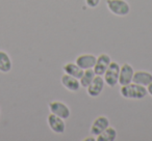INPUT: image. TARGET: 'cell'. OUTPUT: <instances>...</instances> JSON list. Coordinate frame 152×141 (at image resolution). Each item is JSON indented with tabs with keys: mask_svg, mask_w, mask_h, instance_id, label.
<instances>
[{
	"mask_svg": "<svg viewBox=\"0 0 152 141\" xmlns=\"http://www.w3.org/2000/svg\"><path fill=\"white\" fill-rule=\"evenodd\" d=\"M120 95L125 99L131 100H141L148 95L147 88L143 85L135 84L131 82L129 84L122 85L120 88Z\"/></svg>",
	"mask_w": 152,
	"mask_h": 141,
	"instance_id": "obj_1",
	"label": "cell"
},
{
	"mask_svg": "<svg viewBox=\"0 0 152 141\" xmlns=\"http://www.w3.org/2000/svg\"><path fill=\"white\" fill-rule=\"evenodd\" d=\"M107 9L115 16L125 17L130 13V5L126 0H106Z\"/></svg>",
	"mask_w": 152,
	"mask_h": 141,
	"instance_id": "obj_2",
	"label": "cell"
},
{
	"mask_svg": "<svg viewBox=\"0 0 152 141\" xmlns=\"http://www.w3.org/2000/svg\"><path fill=\"white\" fill-rule=\"evenodd\" d=\"M119 74H120V64L116 61L110 63L108 67L106 69L105 73L103 74L104 82L107 86L115 87L119 82Z\"/></svg>",
	"mask_w": 152,
	"mask_h": 141,
	"instance_id": "obj_3",
	"label": "cell"
},
{
	"mask_svg": "<svg viewBox=\"0 0 152 141\" xmlns=\"http://www.w3.org/2000/svg\"><path fill=\"white\" fill-rule=\"evenodd\" d=\"M49 110L52 114L63 118V119H68L71 115V110L66 105L64 102L61 101H52L48 105Z\"/></svg>",
	"mask_w": 152,
	"mask_h": 141,
	"instance_id": "obj_4",
	"label": "cell"
},
{
	"mask_svg": "<svg viewBox=\"0 0 152 141\" xmlns=\"http://www.w3.org/2000/svg\"><path fill=\"white\" fill-rule=\"evenodd\" d=\"M104 85H105V82H104L103 77L99 76V75H96L94 80L92 81V83L86 89H87V93L90 97L97 98L103 91Z\"/></svg>",
	"mask_w": 152,
	"mask_h": 141,
	"instance_id": "obj_5",
	"label": "cell"
},
{
	"mask_svg": "<svg viewBox=\"0 0 152 141\" xmlns=\"http://www.w3.org/2000/svg\"><path fill=\"white\" fill-rule=\"evenodd\" d=\"M47 122L52 132L55 134H64L66 131V124L65 119L58 117V116L54 115V114L50 113L47 117Z\"/></svg>",
	"mask_w": 152,
	"mask_h": 141,
	"instance_id": "obj_6",
	"label": "cell"
},
{
	"mask_svg": "<svg viewBox=\"0 0 152 141\" xmlns=\"http://www.w3.org/2000/svg\"><path fill=\"white\" fill-rule=\"evenodd\" d=\"M110 62H112V58H110V55L106 54V53H101L99 56H97L96 63L93 67L95 74L99 75V76H103Z\"/></svg>",
	"mask_w": 152,
	"mask_h": 141,
	"instance_id": "obj_7",
	"label": "cell"
},
{
	"mask_svg": "<svg viewBox=\"0 0 152 141\" xmlns=\"http://www.w3.org/2000/svg\"><path fill=\"white\" fill-rule=\"evenodd\" d=\"M134 74V69L129 63H123L120 67V74H119V82L118 84L126 85L132 82V77Z\"/></svg>",
	"mask_w": 152,
	"mask_h": 141,
	"instance_id": "obj_8",
	"label": "cell"
},
{
	"mask_svg": "<svg viewBox=\"0 0 152 141\" xmlns=\"http://www.w3.org/2000/svg\"><path fill=\"white\" fill-rule=\"evenodd\" d=\"M107 127H110V119L106 116L100 115L97 118H95V120L93 121L90 129V133L93 136H98L99 134H101Z\"/></svg>",
	"mask_w": 152,
	"mask_h": 141,
	"instance_id": "obj_9",
	"label": "cell"
},
{
	"mask_svg": "<svg viewBox=\"0 0 152 141\" xmlns=\"http://www.w3.org/2000/svg\"><path fill=\"white\" fill-rule=\"evenodd\" d=\"M61 82L66 89H68L69 91H72V93L78 91L81 87L78 79L73 76H70V75L66 74V73L64 75H61Z\"/></svg>",
	"mask_w": 152,
	"mask_h": 141,
	"instance_id": "obj_10",
	"label": "cell"
},
{
	"mask_svg": "<svg viewBox=\"0 0 152 141\" xmlns=\"http://www.w3.org/2000/svg\"><path fill=\"white\" fill-rule=\"evenodd\" d=\"M96 59L97 57L93 54H81L76 57L75 63L83 69H93L96 63Z\"/></svg>",
	"mask_w": 152,
	"mask_h": 141,
	"instance_id": "obj_11",
	"label": "cell"
},
{
	"mask_svg": "<svg viewBox=\"0 0 152 141\" xmlns=\"http://www.w3.org/2000/svg\"><path fill=\"white\" fill-rule=\"evenodd\" d=\"M132 82L146 87L152 82V74L146 71H137L133 74Z\"/></svg>",
	"mask_w": 152,
	"mask_h": 141,
	"instance_id": "obj_12",
	"label": "cell"
},
{
	"mask_svg": "<svg viewBox=\"0 0 152 141\" xmlns=\"http://www.w3.org/2000/svg\"><path fill=\"white\" fill-rule=\"evenodd\" d=\"M13 69V62L7 54V52L3 50H0V72L3 74H7Z\"/></svg>",
	"mask_w": 152,
	"mask_h": 141,
	"instance_id": "obj_13",
	"label": "cell"
},
{
	"mask_svg": "<svg viewBox=\"0 0 152 141\" xmlns=\"http://www.w3.org/2000/svg\"><path fill=\"white\" fill-rule=\"evenodd\" d=\"M63 69L66 74L75 77V78H77L78 80L81 78V76H83V71H85V69H83L81 67H79L76 63H73V62L66 63L63 67Z\"/></svg>",
	"mask_w": 152,
	"mask_h": 141,
	"instance_id": "obj_14",
	"label": "cell"
},
{
	"mask_svg": "<svg viewBox=\"0 0 152 141\" xmlns=\"http://www.w3.org/2000/svg\"><path fill=\"white\" fill-rule=\"evenodd\" d=\"M118 136L117 130L113 127H107L101 134L96 136V141H115Z\"/></svg>",
	"mask_w": 152,
	"mask_h": 141,
	"instance_id": "obj_15",
	"label": "cell"
},
{
	"mask_svg": "<svg viewBox=\"0 0 152 141\" xmlns=\"http://www.w3.org/2000/svg\"><path fill=\"white\" fill-rule=\"evenodd\" d=\"M96 74L94 72L93 69H88L83 71V74L81 76V78L79 79V83H80V86L83 88H87L90 84L92 83V81L94 80Z\"/></svg>",
	"mask_w": 152,
	"mask_h": 141,
	"instance_id": "obj_16",
	"label": "cell"
},
{
	"mask_svg": "<svg viewBox=\"0 0 152 141\" xmlns=\"http://www.w3.org/2000/svg\"><path fill=\"white\" fill-rule=\"evenodd\" d=\"M100 0H86V4L90 9H95L99 5Z\"/></svg>",
	"mask_w": 152,
	"mask_h": 141,
	"instance_id": "obj_17",
	"label": "cell"
},
{
	"mask_svg": "<svg viewBox=\"0 0 152 141\" xmlns=\"http://www.w3.org/2000/svg\"><path fill=\"white\" fill-rule=\"evenodd\" d=\"M146 88H147V93H148V95H150L152 97V82L150 83L148 86H146Z\"/></svg>",
	"mask_w": 152,
	"mask_h": 141,
	"instance_id": "obj_18",
	"label": "cell"
},
{
	"mask_svg": "<svg viewBox=\"0 0 152 141\" xmlns=\"http://www.w3.org/2000/svg\"><path fill=\"white\" fill-rule=\"evenodd\" d=\"M95 140H96V138H95V136H93V135H92L91 137H87V138L83 139V141H95Z\"/></svg>",
	"mask_w": 152,
	"mask_h": 141,
	"instance_id": "obj_19",
	"label": "cell"
},
{
	"mask_svg": "<svg viewBox=\"0 0 152 141\" xmlns=\"http://www.w3.org/2000/svg\"><path fill=\"white\" fill-rule=\"evenodd\" d=\"M0 116H1V111H0Z\"/></svg>",
	"mask_w": 152,
	"mask_h": 141,
	"instance_id": "obj_20",
	"label": "cell"
}]
</instances>
